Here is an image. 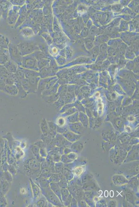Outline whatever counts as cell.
<instances>
[{
    "label": "cell",
    "mask_w": 139,
    "mask_h": 207,
    "mask_svg": "<svg viewBox=\"0 0 139 207\" xmlns=\"http://www.w3.org/2000/svg\"><path fill=\"white\" fill-rule=\"evenodd\" d=\"M17 46L23 57L31 55L39 50V47L37 46L32 43L21 42Z\"/></svg>",
    "instance_id": "obj_3"
},
{
    "label": "cell",
    "mask_w": 139,
    "mask_h": 207,
    "mask_svg": "<svg viewBox=\"0 0 139 207\" xmlns=\"http://www.w3.org/2000/svg\"><path fill=\"white\" fill-rule=\"evenodd\" d=\"M4 90L6 93L12 96H17L18 94L17 87L15 84L14 85L5 86Z\"/></svg>",
    "instance_id": "obj_13"
},
{
    "label": "cell",
    "mask_w": 139,
    "mask_h": 207,
    "mask_svg": "<svg viewBox=\"0 0 139 207\" xmlns=\"http://www.w3.org/2000/svg\"><path fill=\"white\" fill-rule=\"evenodd\" d=\"M24 69L32 70L39 72L37 66V61L32 54L23 57L21 66Z\"/></svg>",
    "instance_id": "obj_4"
},
{
    "label": "cell",
    "mask_w": 139,
    "mask_h": 207,
    "mask_svg": "<svg viewBox=\"0 0 139 207\" xmlns=\"http://www.w3.org/2000/svg\"><path fill=\"white\" fill-rule=\"evenodd\" d=\"M25 170L31 175H37L39 177L41 172V163L36 158H32L28 160L24 166Z\"/></svg>",
    "instance_id": "obj_2"
},
{
    "label": "cell",
    "mask_w": 139,
    "mask_h": 207,
    "mask_svg": "<svg viewBox=\"0 0 139 207\" xmlns=\"http://www.w3.org/2000/svg\"><path fill=\"white\" fill-rule=\"evenodd\" d=\"M3 35H2V34H0V37H2V36H3Z\"/></svg>",
    "instance_id": "obj_46"
},
{
    "label": "cell",
    "mask_w": 139,
    "mask_h": 207,
    "mask_svg": "<svg viewBox=\"0 0 139 207\" xmlns=\"http://www.w3.org/2000/svg\"><path fill=\"white\" fill-rule=\"evenodd\" d=\"M8 51L11 60L14 62L18 66H21L22 60L23 56H21L17 46L11 43H10Z\"/></svg>",
    "instance_id": "obj_5"
},
{
    "label": "cell",
    "mask_w": 139,
    "mask_h": 207,
    "mask_svg": "<svg viewBox=\"0 0 139 207\" xmlns=\"http://www.w3.org/2000/svg\"><path fill=\"white\" fill-rule=\"evenodd\" d=\"M51 155L53 161L55 162H60L61 160V154L60 153V152L56 153H48Z\"/></svg>",
    "instance_id": "obj_29"
},
{
    "label": "cell",
    "mask_w": 139,
    "mask_h": 207,
    "mask_svg": "<svg viewBox=\"0 0 139 207\" xmlns=\"http://www.w3.org/2000/svg\"><path fill=\"white\" fill-rule=\"evenodd\" d=\"M20 33L24 39H29L33 37L34 34L33 30L29 28H24L21 30Z\"/></svg>",
    "instance_id": "obj_11"
},
{
    "label": "cell",
    "mask_w": 139,
    "mask_h": 207,
    "mask_svg": "<svg viewBox=\"0 0 139 207\" xmlns=\"http://www.w3.org/2000/svg\"><path fill=\"white\" fill-rule=\"evenodd\" d=\"M40 128L42 134H47L50 132L48 122L45 119H43L41 122Z\"/></svg>",
    "instance_id": "obj_19"
},
{
    "label": "cell",
    "mask_w": 139,
    "mask_h": 207,
    "mask_svg": "<svg viewBox=\"0 0 139 207\" xmlns=\"http://www.w3.org/2000/svg\"><path fill=\"white\" fill-rule=\"evenodd\" d=\"M7 205V202L6 198L4 195L0 198V207H6Z\"/></svg>",
    "instance_id": "obj_34"
},
{
    "label": "cell",
    "mask_w": 139,
    "mask_h": 207,
    "mask_svg": "<svg viewBox=\"0 0 139 207\" xmlns=\"http://www.w3.org/2000/svg\"><path fill=\"white\" fill-rule=\"evenodd\" d=\"M39 154L41 156L46 158L48 155V152L46 148H40Z\"/></svg>",
    "instance_id": "obj_33"
},
{
    "label": "cell",
    "mask_w": 139,
    "mask_h": 207,
    "mask_svg": "<svg viewBox=\"0 0 139 207\" xmlns=\"http://www.w3.org/2000/svg\"><path fill=\"white\" fill-rule=\"evenodd\" d=\"M48 123L50 132L56 136L57 132V128L56 124L51 122H48Z\"/></svg>",
    "instance_id": "obj_26"
},
{
    "label": "cell",
    "mask_w": 139,
    "mask_h": 207,
    "mask_svg": "<svg viewBox=\"0 0 139 207\" xmlns=\"http://www.w3.org/2000/svg\"><path fill=\"white\" fill-rule=\"evenodd\" d=\"M52 174L49 170L48 168H45L41 171L40 175L38 178H45L48 179Z\"/></svg>",
    "instance_id": "obj_23"
},
{
    "label": "cell",
    "mask_w": 139,
    "mask_h": 207,
    "mask_svg": "<svg viewBox=\"0 0 139 207\" xmlns=\"http://www.w3.org/2000/svg\"><path fill=\"white\" fill-rule=\"evenodd\" d=\"M25 72V78L29 80L33 77L40 76L39 72L36 71L32 70H30L24 69Z\"/></svg>",
    "instance_id": "obj_16"
},
{
    "label": "cell",
    "mask_w": 139,
    "mask_h": 207,
    "mask_svg": "<svg viewBox=\"0 0 139 207\" xmlns=\"http://www.w3.org/2000/svg\"><path fill=\"white\" fill-rule=\"evenodd\" d=\"M13 2H12V3L13 5H18V6H21V5H23L24 4V1H13Z\"/></svg>",
    "instance_id": "obj_39"
},
{
    "label": "cell",
    "mask_w": 139,
    "mask_h": 207,
    "mask_svg": "<svg viewBox=\"0 0 139 207\" xmlns=\"http://www.w3.org/2000/svg\"><path fill=\"white\" fill-rule=\"evenodd\" d=\"M0 11H2V7L1 5H0Z\"/></svg>",
    "instance_id": "obj_45"
},
{
    "label": "cell",
    "mask_w": 139,
    "mask_h": 207,
    "mask_svg": "<svg viewBox=\"0 0 139 207\" xmlns=\"http://www.w3.org/2000/svg\"><path fill=\"white\" fill-rule=\"evenodd\" d=\"M3 175L4 179L6 181L11 183L12 181V174H11L9 171H3Z\"/></svg>",
    "instance_id": "obj_30"
},
{
    "label": "cell",
    "mask_w": 139,
    "mask_h": 207,
    "mask_svg": "<svg viewBox=\"0 0 139 207\" xmlns=\"http://www.w3.org/2000/svg\"><path fill=\"white\" fill-rule=\"evenodd\" d=\"M31 188L33 193L34 200L36 201L42 194L41 190L39 185L33 181L32 179H30Z\"/></svg>",
    "instance_id": "obj_6"
},
{
    "label": "cell",
    "mask_w": 139,
    "mask_h": 207,
    "mask_svg": "<svg viewBox=\"0 0 139 207\" xmlns=\"http://www.w3.org/2000/svg\"><path fill=\"white\" fill-rule=\"evenodd\" d=\"M40 188L42 194L46 198L48 202L55 206L61 207L63 205L60 200L51 189L50 185Z\"/></svg>",
    "instance_id": "obj_1"
},
{
    "label": "cell",
    "mask_w": 139,
    "mask_h": 207,
    "mask_svg": "<svg viewBox=\"0 0 139 207\" xmlns=\"http://www.w3.org/2000/svg\"><path fill=\"white\" fill-rule=\"evenodd\" d=\"M50 186L51 190L59 198L62 203L61 196V189L58 183L56 182H51L50 183Z\"/></svg>",
    "instance_id": "obj_10"
},
{
    "label": "cell",
    "mask_w": 139,
    "mask_h": 207,
    "mask_svg": "<svg viewBox=\"0 0 139 207\" xmlns=\"http://www.w3.org/2000/svg\"><path fill=\"white\" fill-rule=\"evenodd\" d=\"M21 85L23 89H24L28 94L29 93H35V91L32 86L29 83V81L26 78L21 81Z\"/></svg>",
    "instance_id": "obj_12"
},
{
    "label": "cell",
    "mask_w": 139,
    "mask_h": 207,
    "mask_svg": "<svg viewBox=\"0 0 139 207\" xmlns=\"http://www.w3.org/2000/svg\"><path fill=\"white\" fill-rule=\"evenodd\" d=\"M15 85L17 87L18 90V94L17 96L19 97L24 99L26 98L28 95V93L23 89L22 86L21 85V82L16 83H15Z\"/></svg>",
    "instance_id": "obj_15"
},
{
    "label": "cell",
    "mask_w": 139,
    "mask_h": 207,
    "mask_svg": "<svg viewBox=\"0 0 139 207\" xmlns=\"http://www.w3.org/2000/svg\"><path fill=\"white\" fill-rule=\"evenodd\" d=\"M55 163L53 160H51L49 167H48V169L50 171V172L52 173H56L55 167Z\"/></svg>",
    "instance_id": "obj_36"
},
{
    "label": "cell",
    "mask_w": 139,
    "mask_h": 207,
    "mask_svg": "<svg viewBox=\"0 0 139 207\" xmlns=\"http://www.w3.org/2000/svg\"><path fill=\"white\" fill-rule=\"evenodd\" d=\"M28 80L29 83L30 84L34 91L36 92L38 88V85H39V81L40 80V76L33 77L31 79H29Z\"/></svg>",
    "instance_id": "obj_17"
},
{
    "label": "cell",
    "mask_w": 139,
    "mask_h": 207,
    "mask_svg": "<svg viewBox=\"0 0 139 207\" xmlns=\"http://www.w3.org/2000/svg\"><path fill=\"white\" fill-rule=\"evenodd\" d=\"M68 192L66 189L62 188L61 189V196L62 201H65L67 200L68 196Z\"/></svg>",
    "instance_id": "obj_31"
},
{
    "label": "cell",
    "mask_w": 139,
    "mask_h": 207,
    "mask_svg": "<svg viewBox=\"0 0 139 207\" xmlns=\"http://www.w3.org/2000/svg\"><path fill=\"white\" fill-rule=\"evenodd\" d=\"M16 9L14 8L10 10L8 13L7 20L8 23L10 24H13L16 22L17 21L18 16V10H16Z\"/></svg>",
    "instance_id": "obj_8"
},
{
    "label": "cell",
    "mask_w": 139,
    "mask_h": 207,
    "mask_svg": "<svg viewBox=\"0 0 139 207\" xmlns=\"http://www.w3.org/2000/svg\"><path fill=\"white\" fill-rule=\"evenodd\" d=\"M2 17V11H0V20Z\"/></svg>",
    "instance_id": "obj_44"
},
{
    "label": "cell",
    "mask_w": 139,
    "mask_h": 207,
    "mask_svg": "<svg viewBox=\"0 0 139 207\" xmlns=\"http://www.w3.org/2000/svg\"><path fill=\"white\" fill-rule=\"evenodd\" d=\"M54 138L53 136L52 135L49 133H47V134H42L41 137L42 141L47 145L51 142L52 140Z\"/></svg>",
    "instance_id": "obj_21"
},
{
    "label": "cell",
    "mask_w": 139,
    "mask_h": 207,
    "mask_svg": "<svg viewBox=\"0 0 139 207\" xmlns=\"http://www.w3.org/2000/svg\"><path fill=\"white\" fill-rule=\"evenodd\" d=\"M3 66L8 72L13 73H16L18 67L17 64L11 59H10Z\"/></svg>",
    "instance_id": "obj_9"
},
{
    "label": "cell",
    "mask_w": 139,
    "mask_h": 207,
    "mask_svg": "<svg viewBox=\"0 0 139 207\" xmlns=\"http://www.w3.org/2000/svg\"><path fill=\"white\" fill-rule=\"evenodd\" d=\"M15 73L21 81L25 78V72H24V69L23 67L18 66L17 71Z\"/></svg>",
    "instance_id": "obj_25"
},
{
    "label": "cell",
    "mask_w": 139,
    "mask_h": 207,
    "mask_svg": "<svg viewBox=\"0 0 139 207\" xmlns=\"http://www.w3.org/2000/svg\"><path fill=\"white\" fill-rule=\"evenodd\" d=\"M2 156H0V171H2Z\"/></svg>",
    "instance_id": "obj_43"
},
{
    "label": "cell",
    "mask_w": 139,
    "mask_h": 207,
    "mask_svg": "<svg viewBox=\"0 0 139 207\" xmlns=\"http://www.w3.org/2000/svg\"><path fill=\"white\" fill-rule=\"evenodd\" d=\"M9 43L7 37H5L4 35L0 37V47L8 50Z\"/></svg>",
    "instance_id": "obj_22"
},
{
    "label": "cell",
    "mask_w": 139,
    "mask_h": 207,
    "mask_svg": "<svg viewBox=\"0 0 139 207\" xmlns=\"http://www.w3.org/2000/svg\"><path fill=\"white\" fill-rule=\"evenodd\" d=\"M5 83L6 84V85H12L15 84V81L12 78H5Z\"/></svg>",
    "instance_id": "obj_38"
},
{
    "label": "cell",
    "mask_w": 139,
    "mask_h": 207,
    "mask_svg": "<svg viewBox=\"0 0 139 207\" xmlns=\"http://www.w3.org/2000/svg\"><path fill=\"white\" fill-rule=\"evenodd\" d=\"M3 173V171H2L0 183V194L5 196L9 190L10 183L4 179Z\"/></svg>",
    "instance_id": "obj_7"
},
{
    "label": "cell",
    "mask_w": 139,
    "mask_h": 207,
    "mask_svg": "<svg viewBox=\"0 0 139 207\" xmlns=\"http://www.w3.org/2000/svg\"><path fill=\"white\" fill-rule=\"evenodd\" d=\"M5 150V142L3 140L0 139V156L3 154Z\"/></svg>",
    "instance_id": "obj_37"
},
{
    "label": "cell",
    "mask_w": 139,
    "mask_h": 207,
    "mask_svg": "<svg viewBox=\"0 0 139 207\" xmlns=\"http://www.w3.org/2000/svg\"><path fill=\"white\" fill-rule=\"evenodd\" d=\"M42 195L36 201V206L39 207L48 206L49 202L44 196L43 195L42 196Z\"/></svg>",
    "instance_id": "obj_18"
},
{
    "label": "cell",
    "mask_w": 139,
    "mask_h": 207,
    "mask_svg": "<svg viewBox=\"0 0 139 207\" xmlns=\"http://www.w3.org/2000/svg\"><path fill=\"white\" fill-rule=\"evenodd\" d=\"M40 148L37 146L34 145L31 147V151L32 153L35 157H37L39 155V151Z\"/></svg>",
    "instance_id": "obj_32"
},
{
    "label": "cell",
    "mask_w": 139,
    "mask_h": 207,
    "mask_svg": "<svg viewBox=\"0 0 139 207\" xmlns=\"http://www.w3.org/2000/svg\"><path fill=\"white\" fill-rule=\"evenodd\" d=\"M58 125H59V126H62L64 124V120L62 119L61 118L58 120Z\"/></svg>",
    "instance_id": "obj_42"
},
{
    "label": "cell",
    "mask_w": 139,
    "mask_h": 207,
    "mask_svg": "<svg viewBox=\"0 0 139 207\" xmlns=\"http://www.w3.org/2000/svg\"><path fill=\"white\" fill-rule=\"evenodd\" d=\"M34 145L37 146L40 148H46L47 145L42 141H39L35 143Z\"/></svg>",
    "instance_id": "obj_35"
},
{
    "label": "cell",
    "mask_w": 139,
    "mask_h": 207,
    "mask_svg": "<svg viewBox=\"0 0 139 207\" xmlns=\"http://www.w3.org/2000/svg\"><path fill=\"white\" fill-rule=\"evenodd\" d=\"M64 165L63 163L59 162L55 163V167L56 173H59L62 172L63 170L64 169Z\"/></svg>",
    "instance_id": "obj_28"
},
{
    "label": "cell",
    "mask_w": 139,
    "mask_h": 207,
    "mask_svg": "<svg viewBox=\"0 0 139 207\" xmlns=\"http://www.w3.org/2000/svg\"><path fill=\"white\" fill-rule=\"evenodd\" d=\"M10 59V57L9 53L0 54V65H4Z\"/></svg>",
    "instance_id": "obj_24"
},
{
    "label": "cell",
    "mask_w": 139,
    "mask_h": 207,
    "mask_svg": "<svg viewBox=\"0 0 139 207\" xmlns=\"http://www.w3.org/2000/svg\"><path fill=\"white\" fill-rule=\"evenodd\" d=\"M40 77L42 78L47 77L53 75V71L51 68L45 67L39 70Z\"/></svg>",
    "instance_id": "obj_14"
},
{
    "label": "cell",
    "mask_w": 139,
    "mask_h": 207,
    "mask_svg": "<svg viewBox=\"0 0 139 207\" xmlns=\"http://www.w3.org/2000/svg\"><path fill=\"white\" fill-rule=\"evenodd\" d=\"M8 53H9V51H8L7 49H5L0 47V54Z\"/></svg>",
    "instance_id": "obj_41"
},
{
    "label": "cell",
    "mask_w": 139,
    "mask_h": 207,
    "mask_svg": "<svg viewBox=\"0 0 139 207\" xmlns=\"http://www.w3.org/2000/svg\"><path fill=\"white\" fill-rule=\"evenodd\" d=\"M8 171L12 174H13L14 175L16 173L14 168L13 167V166L10 165H8Z\"/></svg>",
    "instance_id": "obj_40"
},
{
    "label": "cell",
    "mask_w": 139,
    "mask_h": 207,
    "mask_svg": "<svg viewBox=\"0 0 139 207\" xmlns=\"http://www.w3.org/2000/svg\"><path fill=\"white\" fill-rule=\"evenodd\" d=\"M50 61L45 58L39 60L37 61V66L39 70H40L43 68L49 67Z\"/></svg>",
    "instance_id": "obj_20"
},
{
    "label": "cell",
    "mask_w": 139,
    "mask_h": 207,
    "mask_svg": "<svg viewBox=\"0 0 139 207\" xmlns=\"http://www.w3.org/2000/svg\"><path fill=\"white\" fill-rule=\"evenodd\" d=\"M49 181L51 182L58 183L60 181V178L59 173H53L52 175L48 179Z\"/></svg>",
    "instance_id": "obj_27"
}]
</instances>
